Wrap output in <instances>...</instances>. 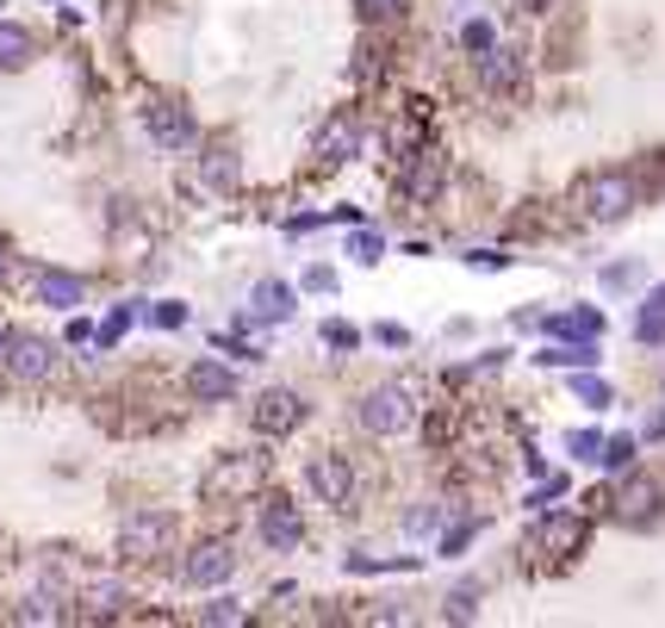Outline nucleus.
<instances>
[{
	"instance_id": "obj_9",
	"label": "nucleus",
	"mask_w": 665,
	"mask_h": 628,
	"mask_svg": "<svg viewBox=\"0 0 665 628\" xmlns=\"http://www.w3.org/2000/svg\"><path fill=\"white\" fill-rule=\"evenodd\" d=\"M262 479H268V460L262 455H224L206 473V498H243V492H262Z\"/></svg>"
},
{
	"instance_id": "obj_37",
	"label": "nucleus",
	"mask_w": 665,
	"mask_h": 628,
	"mask_svg": "<svg viewBox=\"0 0 665 628\" xmlns=\"http://www.w3.org/2000/svg\"><path fill=\"white\" fill-rule=\"evenodd\" d=\"M436 523H442V510H436V504H423V510H411V517H405V529H411V535H436Z\"/></svg>"
},
{
	"instance_id": "obj_43",
	"label": "nucleus",
	"mask_w": 665,
	"mask_h": 628,
	"mask_svg": "<svg viewBox=\"0 0 665 628\" xmlns=\"http://www.w3.org/2000/svg\"><path fill=\"white\" fill-rule=\"evenodd\" d=\"M7 274H13V255H7V236H0V281H7Z\"/></svg>"
},
{
	"instance_id": "obj_26",
	"label": "nucleus",
	"mask_w": 665,
	"mask_h": 628,
	"mask_svg": "<svg viewBox=\"0 0 665 628\" xmlns=\"http://www.w3.org/2000/svg\"><path fill=\"white\" fill-rule=\"evenodd\" d=\"M460 44H467V57H485V50L498 44V32H491L485 19H467V26H460Z\"/></svg>"
},
{
	"instance_id": "obj_45",
	"label": "nucleus",
	"mask_w": 665,
	"mask_h": 628,
	"mask_svg": "<svg viewBox=\"0 0 665 628\" xmlns=\"http://www.w3.org/2000/svg\"><path fill=\"white\" fill-rule=\"evenodd\" d=\"M7 336H13V331H7V324H0V355H7Z\"/></svg>"
},
{
	"instance_id": "obj_31",
	"label": "nucleus",
	"mask_w": 665,
	"mask_h": 628,
	"mask_svg": "<svg viewBox=\"0 0 665 628\" xmlns=\"http://www.w3.org/2000/svg\"><path fill=\"white\" fill-rule=\"evenodd\" d=\"M405 7H411V0H361V13L374 19V26H392V19H405Z\"/></svg>"
},
{
	"instance_id": "obj_14",
	"label": "nucleus",
	"mask_w": 665,
	"mask_h": 628,
	"mask_svg": "<svg viewBox=\"0 0 665 628\" xmlns=\"http://www.w3.org/2000/svg\"><path fill=\"white\" fill-rule=\"evenodd\" d=\"M585 541H591V523H585V517H572V510H560V517H541V529H535V548H541V554H554V560L579 554Z\"/></svg>"
},
{
	"instance_id": "obj_10",
	"label": "nucleus",
	"mask_w": 665,
	"mask_h": 628,
	"mask_svg": "<svg viewBox=\"0 0 665 628\" xmlns=\"http://www.w3.org/2000/svg\"><path fill=\"white\" fill-rule=\"evenodd\" d=\"M249 424L262 429V436H293V429L305 424V398L293 393V386H268V393L255 398Z\"/></svg>"
},
{
	"instance_id": "obj_29",
	"label": "nucleus",
	"mask_w": 665,
	"mask_h": 628,
	"mask_svg": "<svg viewBox=\"0 0 665 628\" xmlns=\"http://www.w3.org/2000/svg\"><path fill=\"white\" fill-rule=\"evenodd\" d=\"M572 398H579V405H591V411H603V405H610V386H603V379H591V374H579V379H572Z\"/></svg>"
},
{
	"instance_id": "obj_12",
	"label": "nucleus",
	"mask_w": 665,
	"mask_h": 628,
	"mask_svg": "<svg viewBox=\"0 0 665 628\" xmlns=\"http://www.w3.org/2000/svg\"><path fill=\"white\" fill-rule=\"evenodd\" d=\"M255 529H262V541H268L274 554H293L305 541V517H299V504L293 498H280V492H274V498H262V523H255Z\"/></svg>"
},
{
	"instance_id": "obj_7",
	"label": "nucleus",
	"mask_w": 665,
	"mask_h": 628,
	"mask_svg": "<svg viewBox=\"0 0 665 628\" xmlns=\"http://www.w3.org/2000/svg\"><path fill=\"white\" fill-rule=\"evenodd\" d=\"M0 367L13 374V386H50V379H57V367H63V355H57L44 336H7V355H0Z\"/></svg>"
},
{
	"instance_id": "obj_42",
	"label": "nucleus",
	"mask_w": 665,
	"mask_h": 628,
	"mask_svg": "<svg viewBox=\"0 0 665 628\" xmlns=\"http://www.w3.org/2000/svg\"><path fill=\"white\" fill-rule=\"evenodd\" d=\"M523 13H554V0H516Z\"/></svg>"
},
{
	"instance_id": "obj_38",
	"label": "nucleus",
	"mask_w": 665,
	"mask_h": 628,
	"mask_svg": "<svg viewBox=\"0 0 665 628\" xmlns=\"http://www.w3.org/2000/svg\"><path fill=\"white\" fill-rule=\"evenodd\" d=\"M374 343H386V348H411V331H405V324H374Z\"/></svg>"
},
{
	"instance_id": "obj_36",
	"label": "nucleus",
	"mask_w": 665,
	"mask_h": 628,
	"mask_svg": "<svg viewBox=\"0 0 665 628\" xmlns=\"http://www.w3.org/2000/svg\"><path fill=\"white\" fill-rule=\"evenodd\" d=\"M324 343H330V348H355V343H361V331H355V324H342V317H336V324H324Z\"/></svg>"
},
{
	"instance_id": "obj_11",
	"label": "nucleus",
	"mask_w": 665,
	"mask_h": 628,
	"mask_svg": "<svg viewBox=\"0 0 665 628\" xmlns=\"http://www.w3.org/2000/svg\"><path fill=\"white\" fill-rule=\"evenodd\" d=\"M305 479H311V492L330 504V510H349V504H355V467H349V455H311Z\"/></svg>"
},
{
	"instance_id": "obj_34",
	"label": "nucleus",
	"mask_w": 665,
	"mask_h": 628,
	"mask_svg": "<svg viewBox=\"0 0 665 628\" xmlns=\"http://www.w3.org/2000/svg\"><path fill=\"white\" fill-rule=\"evenodd\" d=\"M566 448H572V460H597L603 436H597V429H579V436H566Z\"/></svg>"
},
{
	"instance_id": "obj_21",
	"label": "nucleus",
	"mask_w": 665,
	"mask_h": 628,
	"mask_svg": "<svg viewBox=\"0 0 665 628\" xmlns=\"http://www.w3.org/2000/svg\"><path fill=\"white\" fill-rule=\"evenodd\" d=\"M548 331L554 336H566V343H597L603 336V312H560V317H548Z\"/></svg>"
},
{
	"instance_id": "obj_13",
	"label": "nucleus",
	"mask_w": 665,
	"mask_h": 628,
	"mask_svg": "<svg viewBox=\"0 0 665 628\" xmlns=\"http://www.w3.org/2000/svg\"><path fill=\"white\" fill-rule=\"evenodd\" d=\"M442 181H448L442 150H411V162H405V200H411V205H436V200H442Z\"/></svg>"
},
{
	"instance_id": "obj_18",
	"label": "nucleus",
	"mask_w": 665,
	"mask_h": 628,
	"mask_svg": "<svg viewBox=\"0 0 665 628\" xmlns=\"http://www.w3.org/2000/svg\"><path fill=\"white\" fill-rule=\"evenodd\" d=\"M200 174H206V188H212V193H237V188H243V156H237V143H206Z\"/></svg>"
},
{
	"instance_id": "obj_2",
	"label": "nucleus",
	"mask_w": 665,
	"mask_h": 628,
	"mask_svg": "<svg viewBox=\"0 0 665 628\" xmlns=\"http://www.w3.org/2000/svg\"><path fill=\"white\" fill-rule=\"evenodd\" d=\"M579 205H585L591 224H622L641 205V181L628 169H597L579 181Z\"/></svg>"
},
{
	"instance_id": "obj_19",
	"label": "nucleus",
	"mask_w": 665,
	"mask_h": 628,
	"mask_svg": "<svg viewBox=\"0 0 665 628\" xmlns=\"http://www.w3.org/2000/svg\"><path fill=\"white\" fill-rule=\"evenodd\" d=\"M249 305H255V317H262V324H286V317L299 312V298H293V286L286 281H262L249 293Z\"/></svg>"
},
{
	"instance_id": "obj_35",
	"label": "nucleus",
	"mask_w": 665,
	"mask_h": 628,
	"mask_svg": "<svg viewBox=\"0 0 665 628\" xmlns=\"http://www.w3.org/2000/svg\"><path fill=\"white\" fill-rule=\"evenodd\" d=\"M162 324V331H181V324H187V305H181V298H162L156 312H150Z\"/></svg>"
},
{
	"instance_id": "obj_27",
	"label": "nucleus",
	"mask_w": 665,
	"mask_h": 628,
	"mask_svg": "<svg viewBox=\"0 0 665 628\" xmlns=\"http://www.w3.org/2000/svg\"><path fill=\"white\" fill-rule=\"evenodd\" d=\"M448 622H473V616H479V585H460V591L454 597H448Z\"/></svg>"
},
{
	"instance_id": "obj_17",
	"label": "nucleus",
	"mask_w": 665,
	"mask_h": 628,
	"mask_svg": "<svg viewBox=\"0 0 665 628\" xmlns=\"http://www.w3.org/2000/svg\"><path fill=\"white\" fill-rule=\"evenodd\" d=\"M187 398L200 405H224V398H237V374L224 362H193L187 367Z\"/></svg>"
},
{
	"instance_id": "obj_44",
	"label": "nucleus",
	"mask_w": 665,
	"mask_h": 628,
	"mask_svg": "<svg viewBox=\"0 0 665 628\" xmlns=\"http://www.w3.org/2000/svg\"><path fill=\"white\" fill-rule=\"evenodd\" d=\"M13 560V541H7V529H0V566Z\"/></svg>"
},
{
	"instance_id": "obj_24",
	"label": "nucleus",
	"mask_w": 665,
	"mask_h": 628,
	"mask_svg": "<svg viewBox=\"0 0 665 628\" xmlns=\"http://www.w3.org/2000/svg\"><path fill=\"white\" fill-rule=\"evenodd\" d=\"M541 367H597V343H554L535 355Z\"/></svg>"
},
{
	"instance_id": "obj_41",
	"label": "nucleus",
	"mask_w": 665,
	"mask_h": 628,
	"mask_svg": "<svg viewBox=\"0 0 665 628\" xmlns=\"http://www.w3.org/2000/svg\"><path fill=\"white\" fill-rule=\"evenodd\" d=\"M641 312H653V317H665V286H653V293H647V305H641Z\"/></svg>"
},
{
	"instance_id": "obj_8",
	"label": "nucleus",
	"mask_w": 665,
	"mask_h": 628,
	"mask_svg": "<svg viewBox=\"0 0 665 628\" xmlns=\"http://www.w3.org/2000/svg\"><path fill=\"white\" fill-rule=\"evenodd\" d=\"M231 573H237V548H231V541H200V548L181 560V579H187L193 591H224Z\"/></svg>"
},
{
	"instance_id": "obj_25",
	"label": "nucleus",
	"mask_w": 665,
	"mask_h": 628,
	"mask_svg": "<svg viewBox=\"0 0 665 628\" xmlns=\"http://www.w3.org/2000/svg\"><path fill=\"white\" fill-rule=\"evenodd\" d=\"M597 460H603V467H616V473H628L634 467V436H610L597 448Z\"/></svg>"
},
{
	"instance_id": "obj_23",
	"label": "nucleus",
	"mask_w": 665,
	"mask_h": 628,
	"mask_svg": "<svg viewBox=\"0 0 665 628\" xmlns=\"http://www.w3.org/2000/svg\"><path fill=\"white\" fill-rule=\"evenodd\" d=\"M81 604H88V610H94V616H119V610H125V604H131V591H125V585H119V579H94V585H88V591H81Z\"/></svg>"
},
{
	"instance_id": "obj_28",
	"label": "nucleus",
	"mask_w": 665,
	"mask_h": 628,
	"mask_svg": "<svg viewBox=\"0 0 665 628\" xmlns=\"http://www.w3.org/2000/svg\"><path fill=\"white\" fill-rule=\"evenodd\" d=\"M349 255H355V262H367V267H374V262L386 255V236H380V231H355V236H349Z\"/></svg>"
},
{
	"instance_id": "obj_15",
	"label": "nucleus",
	"mask_w": 665,
	"mask_h": 628,
	"mask_svg": "<svg viewBox=\"0 0 665 628\" xmlns=\"http://www.w3.org/2000/svg\"><path fill=\"white\" fill-rule=\"evenodd\" d=\"M32 293L50 312H81L88 286H81V274H63V267H32Z\"/></svg>"
},
{
	"instance_id": "obj_30",
	"label": "nucleus",
	"mask_w": 665,
	"mask_h": 628,
	"mask_svg": "<svg viewBox=\"0 0 665 628\" xmlns=\"http://www.w3.org/2000/svg\"><path fill=\"white\" fill-rule=\"evenodd\" d=\"M131 324H137V312H131V305H119V312H112L106 324H100V348H112V343H119V336L131 331Z\"/></svg>"
},
{
	"instance_id": "obj_16",
	"label": "nucleus",
	"mask_w": 665,
	"mask_h": 628,
	"mask_svg": "<svg viewBox=\"0 0 665 628\" xmlns=\"http://www.w3.org/2000/svg\"><path fill=\"white\" fill-rule=\"evenodd\" d=\"M361 156V119H355V112H336L330 125L317 131V162H355Z\"/></svg>"
},
{
	"instance_id": "obj_32",
	"label": "nucleus",
	"mask_w": 665,
	"mask_h": 628,
	"mask_svg": "<svg viewBox=\"0 0 665 628\" xmlns=\"http://www.w3.org/2000/svg\"><path fill=\"white\" fill-rule=\"evenodd\" d=\"M200 622H243V604L237 597H212L206 610H200Z\"/></svg>"
},
{
	"instance_id": "obj_1",
	"label": "nucleus",
	"mask_w": 665,
	"mask_h": 628,
	"mask_svg": "<svg viewBox=\"0 0 665 628\" xmlns=\"http://www.w3.org/2000/svg\"><path fill=\"white\" fill-rule=\"evenodd\" d=\"M417 398H423V386L417 379H380V386H367L361 405H355V417H361L367 436H405V429L417 424Z\"/></svg>"
},
{
	"instance_id": "obj_3",
	"label": "nucleus",
	"mask_w": 665,
	"mask_h": 628,
	"mask_svg": "<svg viewBox=\"0 0 665 628\" xmlns=\"http://www.w3.org/2000/svg\"><path fill=\"white\" fill-rule=\"evenodd\" d=\"M143 131H150V143H156L162 156H181V150H193V143H200L193 107H187L181 94H150V100H143Z\"/></svg>"
},
{
	"instance_id": "obj_20",
	"label": "nucleus",
	"mask_w": 665,
	"mask_h": 628,
	"mask_svg": "<svg viewBox=\"0 0 665 628\" xmlns=\"http://www.w3.org/2000/svg\"><path fill=\"white\" fill-rule=\"evenodd\" d=\"M32 50H38V38L25 32V26H7V19H0V75L25 69L32 63Z\"/></svg>"
},
{
	"instance_id": "obj_4",
	"label": "nucleus",
	"mask_w": 665,
	"mask_h": 628,
	"mask_svg": "<svg viewBox=\"0 0 665 628\" xmlns=\"http://www.w3.org/2000/svg\"><path fill=\"white\" fill-rule=\"evenodd\" d=\"M175 535H181V523L168 510H131L119 523V554L125 560H162V554H175Z\"/></svg>"
},
{
	"instance_id": "obj_22",
	"label": "nucleus",
	"mask_w": 665,
	"mask_h": 628,
	"mask_svg": "<svg viewBox=\"0 0 665 628\" xmlns=\"http://www.w3.org/2000/svg\"><path fill=\"white\" fill-rule=\"evenodd\" d=\"M63 591L57 585H38V591H25V604H19V622H63Z\"/></svg>"
},
{
	"instance_id": "obj_39",
	"label": "nucleus",
	"mask_w": 665,
	"mask_h": 628,
	"mask_svg": "<svg viewBox=\"0 0 665 628\" xmlns=\"http://www.w3.org/2000/svg\"><path fill=\"white\" fill-rule=\"evenodd\" d=\"M305 286H311V293H336V267H305Z\"/></svg>"
},
{
	"instance_id": "obj_33",
	"label": "nucleus",
	"mask_w": 665,
	"mask_h": 628,
	"mask_svg": "<svg viewBox=\"0 0 665 628\" xmlns=\"http://www.w3.org/2000/svg\"><path fill=\"white\" fill-rule=\"evenodd\" d=\"M473 535H479V523H454V529L442 535V554H448V560H454V554H467V548H473Z\"/></svg>"
},
{
	"instance_id": "obj_6",
	"label": "nucleus",
	"mask_w": 665,
	"mask_h": 628,
	"mask_svg": "<svg viewBox=\"0 0 665 628\" xmlns=\"http://www.w3.org/2000/svg\"><path fill=\"white\" fill-rule=\"evenodd\" d=\"M479 88H485L491 100H504V107H523L529 94V63L516 44H491L485 57H479Z\"/></svg>"
},
{
	"instance_id": "obj_5",
	"label": "nucleus",
	"mask_w": 665,
	"mask_h": 628,
	"mask_svg": "<svg viewBox=\"0 0 665 628\" xmlns=\"http://www.w3.org/2000/svg\"><path fill=\"white\" fill-rule=\"evenodd\" d=\"M610 504V517L622 523V529H653L659 523V510H665V486L653 479V473H622V486H616V498H603Z\"/></svg>"
},
{
	"instance_id": "obj_40",
	"label": "nucleus",
	"mask_w": 665,
	"mask_h": 628,
	"mask_svg": "<svg viewBox=\"0 0 665 628\" xmlns=\"http://www.w3.org/2000/svg\"><path fill=\"white\" fill-rule=\"evenodd\" d=\"M641 281V267L634 262H616V267H603V286H634Z\"/></svg>"
}]
</instances>
